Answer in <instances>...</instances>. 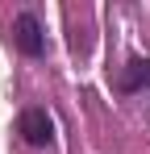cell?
Instances as JSON below:
<instances>
[{
    "mask_svg": "<svg viewBox=\"0 0 150 154\" xmlns=\"http://www.w3.org/2000/svg\"><path fill=\"white\" fill-rule=\"evenodd\" d=\"M146 83H150V58H129L125 71L117 75V88H121V92H138V88H146Z\"/></svg>",
    "mask_w": 150,
    "mask_h": 154,
    "instance_id": "3",
    "label": "cell"
},
{
    "mask_svg": "<svg viewBox=\"0 0 150 154\" xmlns=\"http://www.w3.org/2000/svg\"><path fill=\"white\" fill-rule=\"evenodd\" d=\"M21 137L29 146H50L54 142V121L46 108H25L21 112Z\"/></svg>",
    "mask_w": 150,
    "mask_h": 154,
    "instance_id": "2",
    "label": "cell"
},
{
    "mask_svg": "<svg viewBox=\"0 0 150 154\" xmlns=\"http://www.w3.org/2000/svg\"><path fill=\"white\" fill-rule=\"evenodd\" d=\"M13 33H17L21 54H29V58H42V54H46V33H42V25H38L33 13H21V17L13 21Z\"/></svg>",
    "mask_w": 150,
    "mask_h": 154,
    "instance_id": "1",
    "label": "cell"
}]
</instances>
